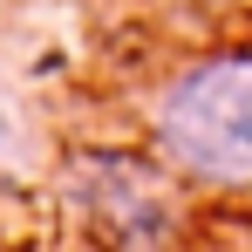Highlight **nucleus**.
I'll return each mask as SVG.
<instances>
[{"instance_id":"f257e3e1","label":"nucleus","mask_w":252,"mask_h":252,"mask_svg":"<svg viewBox=\"0 0 252 252\" xmlns=\"http://www.w3.org/2000/svg\"><path fill=\"white\" fill-rule=\"evenodd\" d=\"M157 157L191 184L252 191V48H225L157 95Z\"/></svg>"},{"instance_id":"7ed1b4c3","label":"nucleus","mask_w":252,"mask_h":252,"mask_svg":"<svg viewBox=\"0 0 252 252\" xmlns=\"http://www.w3.org/2000/svg\"><path fill=\"white\" fill-rule=\"evenodd\" d=\"M0 143H7V116H0Z\"/></svg>"},{"instance_id":"f03ea898","label":"nucleus","mask_w":252,"mask_h":252,"mask_svg":"<svg viewBox=\"0 0 252 252\" xmlns=\"http://www.w3.org/2000/svg\"><path fill=\"white\" fill-rule=\"evenodd\" d=\"M68 225L95 246H170L177 239V198L170 177L136 150H82L62 177Z\"/></svg>"}]
</instances>
